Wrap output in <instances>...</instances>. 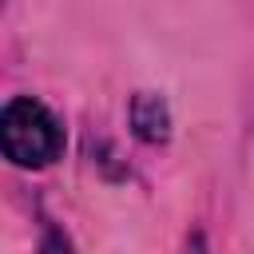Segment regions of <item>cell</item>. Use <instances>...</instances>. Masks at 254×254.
<instances>
[{"instance_id":"6da1fadb","label":"cell","mask_w":254,"mask_h":254,"mask_svg":"<svg viewBox=\"0 0 254 254\" xmlns=\"http://www.w3.org/2000/svg\"><path fill=\"white\" fill-rule=\"evenodd\" d=\"M0 143L16 167H48L64 155V127L60 119L32 95H16L0 111Z\"/></svg>"},{"instance_id":"7a4b0ae2","label":"cell","mask_w":254,"mask_h":254,"mask_svg":"<svg viewBox=\"0 0 254 254\" xmlns=\"http://www.w3.org/2000/svg\"><path fill=\"white\" fill-rule=\"evenodd\" d=\"M131 127H135L139 139H147V143H163V139H167V127H171V119H167V103H163L159 95H151V91L135 95V103H131Z\"/></svg>"}]
</instances>
